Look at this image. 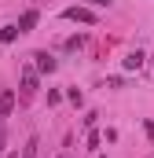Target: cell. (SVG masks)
<instances>
[{"instance_id":"6da1fadb","label":"cell","mask_w":154,"mask_h":158,"mask_svg":"<svg viewBox=\"0 0 154 158\" xmlns=\"http://www.w3.org/2000/svg\"><path fill=\"white\" fill-rule=\"evenodd\" d=\"M63 19H70V22H84V26H95V11H88V7H81V4L66 7Z\"/></svg>"},{"instance_id":"7a4b0ae2","label":"cell","mask_w":154,"mask_h":158,"mask_svg":"<svg viewBox=\"0 0 154 158\" xmlns=\"http://www.w3.org/2000/svg\"><path fill=\"white\" fill-rule=\"evenodd\" d=\"M33 96H37V70L26 66V70H22V103H30Z\"/></svg>"},{"instance_id":"3957f363","label":"cell","mask_w":154,"mask_h":158,"mask_svg":"<svg viewBox=\"0 0 154 158\" xmlns=\"http://www.w3.org/2000/svg\"><path fill=\"white\" fill-rule=\"evenodd\" d=\"M11 110H15V92L11 88H0V121L11 118Z\"/></svg>"},{"instance_id":"277c9868","label":"cell","mask_w":154,"mask_h":158,"mask_svg":"<svg viewBox=\"0 0 154 158\" xmlns=\"http://www.w3.org/2000/svg\"><path fill=\"white\" fill-rule=\"evenodd\" d=\"M37 11H33V7H30V11H22V19H18V22H15V26H18V30H22V33H33V26H37Z\"/></svg>"},{"instance_id":"5b68a950","label":"cell","mask_w":154,"mask_h":158,"mask_svg":"<svg viewBox=\"0 0 154 158\" xmlns=\"http://www.w3.org/2000/svg\"><path fill=\"white\" fill-rule=\"evenodd\" d=\"M33 59H37V70H40V74H55V66H59V63H55L48 52H37Z\"/></svg>"},{"instance_id":"8992f818","label":"cell","mask_w":154,"mask_h":158,"mask_svg":"<svg viewBox=\"0 0 154 158\" xmlns=\"http://www.w3.org/2000/svg\"><path fill=\"white\" fill-rule=\"evenodd\" d=\"M143 59H147L143 52H128V55H125V70H140V66H143Z\"/></svg>"},{"instance_id":"52a82bcc","label":"cell","mask_w":154,"mask_h":158,"mask_svg":"<svg viewBox=\"0 0 154 158\" xmlns=\"http://www.w3.org/2000/svg\"><path fill=\"white\" fill-rule=\"evenodd\" d=\"M15 37H22V30H18V26H4V30H0V44H11Z\"/></svg>"},{"instance_id":"ba28073f","label":"cell","mask_w":154,"mask_h":158,"mask_svg":"<svg viewBox=\"0 0 154 158\" xmlns=\"http://www.w3.org/2000/svg\"><path fill=\"white\" fill-rule=\"evenodd\" d=\"M37 147H40V140H37V136H30L26 147H22V158H37Z\"/></svg>"},{"instance_id":"9c48e42d","label":"cell","mask_w":154,"mask_h":158,"mask_svg":"<svg viewBox=\"0 0 154 158\" xmlns=\"http://www.w3.org/2000/svg\"><path fill=\"white\" fill-rule=\"evenodd\" d=\"M63 48H66V52H77V48H84V37H70Z\"/></svg>"},{"instance_id":"30bf717a","label":"cell","mask_w":154,"mask_h":158,"mask_svg":"<svg viewBox=\"0 0 154 158\" xmlns=\"http://www.w3.org/2000/svg\"><path fill=\"white\" fill-rule=\"evenodd\" d=\"M66 99H70V103H74V107H81V103H84V96H81V92H77V88H70V92H66Z\"/></svg>"},{"instance_id":"8fae6325","label":"cell","mask_w":154,"mask_h":158,"mask_svg":"<svg viewBox=\"0 0 154 158\" xmlns=\"http://www.w3.org/2000/svg\"><path fill=\"white\" fill-rule=\"evenodd\" d=\"M4 143H7V129L0 125V151H4Z\"/></svg>"},{"instance_id":"7c38bea8","label":"cell","mask_w":154,"mask_h":158,"mask_svg":"<svg viewBox=\"0 0 154 158\" xmlns=\"http://www.w3.org/2000/svg\"><path fill=\"white\" fill-rule=\"evenodd\" d=\"M88 4H95V7H110L114 0H88Z\"/></svg>"},{"instance_id":"4fadbf2b","label":"cell","mask_w":154,"mask_h":158,"mask_svg":"<svg viewBox=\"0 0 154 158\" xmlns=\"http://www.w3.org/2000/svg\"><path fill=\"white\" fill-rule=\"evenodd\" d=\"M147 136H151V140H154V121H147Z\"/></svg>"},{"instance_id":"5bb4252c","label":"cell","mask_w":154,"mask_h":158,"mask_svg":"<svg viewBox=\"0 0 154 158\" xmlns=\"http://www.w3.org/2000/svg\"><path fill=\"white\" fill-rule=\"evenodd\" d=\"M59 158H70V155H59Z\"/></svg>"},{"instance_id":"9a60e30c","label":"cell","mask_w":154,"mask_h":158,"mask_svg":"<svg viewBox=\"0 0 154 158\" xmlns=\"http://www.w3.org/2000/svg\"><path fill=\"white\" fill-rule=\"evenodd\" d=\"M11 158H18V155H11Z\"/></svg>"}]
</instances>
